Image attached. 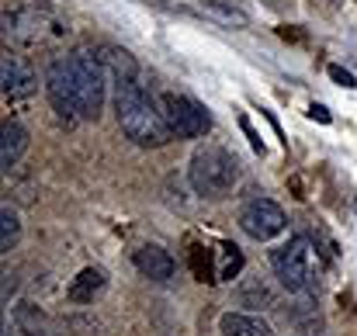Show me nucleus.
<instances>
[{"instance_id": "nucleus-1", "label": "nucleus", "mask_w": 357, "mask_h": 336, "mask_svg": "<svg viewBox=\"0 0 357 336\" xmlns=\"http://www.w3.org/2000/svg\"><path fill=\"white\" fill-rule=\"evenodd\" d=\"M112 84H115V114H119L121 132H125L135 146H142V149H160V146H167L174 135H170V128H167V121H163V112H160V105H153V98L135 84V77L115 73Z\"/></svg>"}, {"instance_id": "nucleus-2", "label": "nucleus", "mask_w": 357, "mask_h": 336, "mask_svg": "<svg viewBox=\"0 0 357 336\" xmlns=\"http://www.w3.org/2000/svg\"><path fill=\"white\" fill-rule=\"evenodd\" d=\"M188 181L202 198H226L239 181V160L226 146L205 142L188 163Z\"/></svg>"}, {"instance_id": "nucleus-3", "label": "nucleus", "mask_w": 357, "mask_h": 336, "mask_svg": "<svg viewBox=\"0 0 357 336\" xmlns=\"http://www.w3.org/2000/svg\"><path fill=\"white\" fill-rule=\"evenodd\" d=\"M73 77H77V112L84 121H98L108 94V66L101 63V56L80 49L73 52Z\"/></svg>"}, {"instance_id": "nucleus-4", "label": "nucleus", "mask_w": 357, "mask_h": 336, "mask_svg": "<svg viewBox=\"0 0 357 336\" xmlns=\"http://www.w3.org/2000/svg\"><path fill=\"white\" fill-rule=\"evenodd\" d=\"M271 267H274V277L281 281V288L295 291V295H305L312 291V250H309V239L305 236H291L284 246L271 250Z\"/></svg>"}, {"instance_id": "nucleus-5", "label": "nucleus", "mask_w": 357, "mask_h": 336, "mask_svg": "<svg viewBox=\"0 0 357 336\" xmlns=\"http://www.w3.org/2000/svg\"><path fill=\"white\" fill-rule=\"evenodd\" d=\"M160 112H163V121H167L174 139H202L212 128L208 112L195 98H184V94H163L160 98Z\"/></svg>"}, {"instance_id": "nucleus-6", "label": "nucleus", "mask_w": 357, "mask_h": 336, "mask_svg": "<svg viewBox=\"0 0 357 336\" xmlns=\"http://www.w3.org/2000/svg\"><path fill=\"white\" fill-rule=\"evenodd\" d=\"M45 94L59 118L73 121L80 118L77 112V77H73V56H56L45 66Z\"/></svg>"}, {"instance_id": "nucleus-7", "label": "nucleus", "mask_w": 357, "mask_h": 336, "mask_svg": "<svg viewBox=\"0 0 357 336\" xmlns=\"http://www.w3.org/2000/svg\"><path fill=\"white\" fill-rule=\"evenodd\" d=\"M284 225H288V219H284L281 205H274L271 198H250L239 208V229L257 243H267V239L281 236Z\"/></svg>"}, {"instance_id": "nucleus-8", "label": "nucleus", "mask_w": 357, "mask_h": 336, "mask_svg": "<svg viewBox=\"0 0 357 336\" xmlns=\"http://www.w3.org/2000/svg\"><path fill=\"white\" fill-rule=\"evenodd\" d=\"M0 84H3V94H7L10 101H17V98H31V94H35L38 77H35V70H31L21 56H3Z\"/></svg>"}, {"instance_id": "nucleus-9", "label": "nucleus", "mask_w": 357, "mask_h": 336, "mask_svg": "<svg viewBox=\"0 0 357 336\" xmlns=\"http://www.w3.org/2000/svg\"><path fill=\"white\" fill-rule=\"evenodd\" d=\"M132 264H135V270H139L142 277H149V281H170L174 270H177L174 257H170L163 246H156V243L139 246V250L132 253Z\"/></svg>"}, {"instance_id": "nucleus-10", "label": "nucleus", "mask_w": 357, "mask_h": 336, "mask_svg": "<svg viewBox=\"0 0 357 336\" xmlns=\"http://www.w3.org/2000/svg\"><path fill=\"white\" fill-rule=\"evenodd\" d=\"M105 288H108V274H105V267H84V270L73 277V284L66 288V298L77 302V305H87V302H94Z\"/></svg>"}, {"instance_id": "nucleus-11", "label": "nucleus", "mask_w": 357, "mask_h": 336, "mask_svg": "<svg viewBox=\"0 0 357 336\" xmlns=\"http://www.w3.org/2000/svg\"><path fill=\"white\" fill-rule=\"evenodd\" d=\"M219 333L222 336H274V330L257 312H222L219 316Z\"/></svg>"}, {"instance_id": "nucleus-12", "label": "nucleus", "mask_w": 357, "mask_h": 336, "mask_svg": "<svg viewBox=\"0 0 357 336\" xmlns=\"http://www.w3.org/2000/svg\"><path fill=\"white\" fill-rule=\"evenodd\" d=\"M28 153V128L21 121H3L0 128V167L10 170Z\"/></svg>"}, {"instance_id": "nucleus-13", "label": "nucleus", "mask_w": 357, "mask_h": 336, "mask_svg": "<svg viewBox=\"0 0 357 336\" xmlns=\"http://www.w3.org/2000/svg\"><path fill=\"white\" fill-rule=\"evenodd\" d=\"M17 239H21V215L10 205H3L0 208V250L10 253L17 246Z\"/></svg>"}, {"instance_id": "nucleus-14", "label": "nucleus", "mask_w": 357, "mask_h": 336, "mask_svg": "<svg viewBox=\"0 0 357 336\" xmlns=\"http://www.w3.org/2000/svg\"><path fill=\"white\" fill-rule=\"evenodd\" d=\"M239 298H243V305H250V309H271V305H274V291H271L264 281H250V288H243Z\"/></svg>"}, {"instance_id": "nucleus-15", "label": "nucleus", "mask_w": 357, "mask_h": 336, "mask_svg": "<svg viewBox=\"0 0 357 336\" xmlns=\"http://www.w3.org/2000/svg\"><path fill=\"white\" fill-rule=\"evenodd\" d=\"M330 77H333L340 87H357V80L347 73V70H340V66H330Z\"/></svg>"}, {"instance_id": "nucleus-16", "label": "nucleus", "mask_w": 357, "mask_h": 336, "mask_svg": "<svg viewBox=\"0 0 357 336\" xmlns=\"http://www.w3.org/2000/svg\"><path fill=\"white\" fill-rule=\"evenodd\" d=\"M239 125H243V132H246V135H250V146H253V149H257V153H264V142H260V135H257V132H253V125H250V121H246V118H243V121H239Z\"/></svg>"}, {"instance_id": "nucleus-17", "label": "nucleus", "mask_w": 357, "mask_h": 336, "mask_svg": "<svg viewBox=\"0 0 357 336\" xmlns=\"http://www.w3.org/2000/svg\"><path fill=\"white\" fill-rule=\"evenodd\" d=\"M312 118H319V121H330V114H326V108H319V105H312Z\"/></svg>"}]
</instances>
